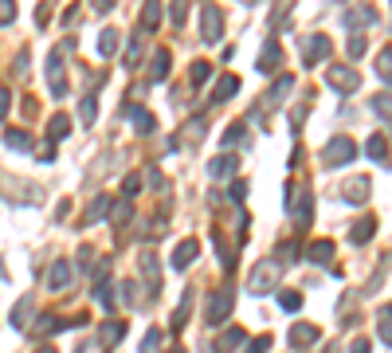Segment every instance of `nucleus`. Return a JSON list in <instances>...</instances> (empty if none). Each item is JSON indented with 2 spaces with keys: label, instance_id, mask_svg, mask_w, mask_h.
Listing matches in <instances>:
<instances>
[{
  "label": "nucleus",
  "instance_id": "11",
  "mask_svg": "<svg viewBox=\"0 0 392 353\" xmlns=\"http://www.w3.org/2000/svg\"><path fill=\"white\" fill-rule=\"evenodd\" d=\"M67 283H71V263H67V259H55V263H51V275H48V287L51 291H63Z\"/></svg>",
  "mask_w": 392,
  "mask_h": 353
},
{
  "label": "nucleus",
  "instance_id": "48",
  "mask_svg": "<svg viewBox=\"0 0 392 353\" xmlns=\"http://www.w3.org/2000/svg\"><path fill=\"white\" fill-rule=\"evenodd\" d=\"M349 353H369V341H365V338H357L353 345H349Z\"/></svg>",
  "mask_w": 392,
  "mask_h": 353
},
{
  "label": "nucleus",
  "instance_id": "36",
  "mask_svg": "<svg viewBox=\"0 0 392 353\" xmlns=\"http://www.w3.org/2000/svg\"><path fill=\"white\" fill-rule=\"evenodd\" d=\"M165 341H161V330H149L146 334V341H141V353H157Z\"/></svg>",
  "mask_w": 392,
  "mask_h": 353
},
{
  "label": "nucleus",
  "instance_id": "35",
  "mask_svg": "<svg viewBox=\"0 0 392 353\" xmlns=\"http://www.w3.org/2000/svg\"><path fill=\"white\" fill-rule=\"evenodd\" d=\"M204 130H208V126H204V118H193V126L184 130V142H188V146H196V142H200V134H204Z\"/></svg>",
  "mask_w": 392,
  "mask_h": 353
},
{
  "label": "nucleus",
  "instance_id": "14",
  "mask_svg": "<svg viewBox=\"0 0 392 353\" xmlns=\"http://www.w3.org/2000/svg\"><path fill=\"white\" fill-rule=\"evenodd\" d=\"M122 338H126V322H106V326H102V334H98V341H102L106 350H114Z\"/></svg>",
  "mask_w": 392,
  "mask_h": 353
},
{
  "label": "nucleus",
  "instance_id": "52",
  "mask_svg": "<svg viewBox=\"0 0 392 353\" xmlns=\"http://www.w3.org/2000/svg\"><path fill=\"white\" fill-rule=\"evenodd\" d=\"M322 353H337V350H333V345H330V350H322Z\"/></svg>",
  "mask_w": 392,
  "mask_h": 353
},
{
  "label": "nucleus",
  "instance_id": "13",
  "mask_svg": "<svg viewBox=\"0 0 392 353\" xmlns=\"http://www.w3.org/2000/svg\"><path fill=\"white\" fill-rule=\"evenodd\" d=\"M271 287H275V263H259L255 279H251V291L263 294V291H271Z\"/></svg>",
  "mask_w": 392,
  "mask_h": 353
},
{
  "label": "nucleus",
  "instance_id": "29",
  "mask_svg": "<svg viewBox=\"0 0 392 353\" xmlns=\"http://www.w3.org/2000/svg\"><path fill=\"white\" fill-rule=\"evenodd\" d=\"M48 130H51V142H63V137L71 134V118H63V114H55Z\"/></svg>",
  "mask_w": 392,
  "mask_h": 353
},
{
  "label": "nucleus",
  "instance_id": "1",
  "mask_svg": "<svg viewBox=\"0 0 392 353\" xmlns=\"http://www.w3.org/2000/svg\"><path fill=\"white\" fill-rule=\"evenodd\" d=\"M326 83H330L337 95H353V90H361V75H357L353 67H345V63H330Z\"/></svg>",
  "mask_w": 392,
  "mask_h": 353
},
{
  "label": "nucleus",
  "instance_id": "15",
  "mask_svg": "<svg viewBox=\"0 0 392 353\" xmlns=\"http://www.w3.org/2000/svg\"><path fill=\"white\" fill-rule=\"evenodd\" d=\"M4 146L16 149V153H32V134H28V130H8V134H4Z\"/></svg>",
  "mask_w": 392,
  "mask_h": 353
},
{
  "label": "nucleus",
  "instance_id": "30",
  "mask_svg": "<svg viewBox=\"0 0 392 353\" xmlns=\"http://www.w3.org/2000/svg\"><path fill=\"white\" fill-rule=\"evenodd\" d=\"M279 306L286 310V314H294V310H302V294L298 291H279Z\"/></svg>",
  "mask_w": 392,
  "mask_h": 353
},
{
  "label": "nucleus",
  "instance_id": "26",
  "mask_svg": "<svg viewBox=\"0 0 392 353\" xmlns=\"http://www.w3.org/2000/svg\"><path fill=\"white\" fill-rule=\"evenodd\" d=\"M106 208H110V196H95V204L86 208V216H83V224H98V220L106 216Z\"/></svg>",
  "mask_w": 392,
  "mask_h": 353
},
{
  "label": "nucleus",
  "instance_id": "51",
  "mask_svg": "<svg viewBox=\"0 0 392 353\" xmlns=\"http://www.w3.org/2000/svg\"><path fill=\"white\" fill-rule=\"evenodd\" d=\"M169 353H184V350H181V345H173V350H169Z\"/></svg>",
  "mask_w": 392,
  "mask_h": 353
},
{
  "label": "nucleus",
  "instance_id": "38",
  "mask_svg": "<svg viewBox=\"0 0 392 353\" xmlns=\"http://www.w3.org/2000/svg\"><path fill=\"white\" fill-rule=\"evenodd\" d=\"M193 83H208V75H212V67H208V59H200V63H193Z\"/></svg>",
  "mask_w": 392,
  "mask_h": 353
},
{
  "label": "nucleus",
  "instance_id": "49",
  "mask_svg": "<svg viewBox=\"0 0 392 353\" xmlns=\"http://www.w3.org/2000/svg\"><path fill=\"white\" fill-rule=\"evenodd\" d=\"M114 220H118V224H126V220H130V204H118V216H114Z\"/></svg>",
  "mask_w": 392,
  "mask_h": 353
},
{
  "label": "nucleus",
  "instance_id": "19",
  "mask_svg": "<svg viewBox=\"0 0 392 353\" xmlns=\"http://www.w3.org/2000/svg\"><path fill=\"white\" fill-rule=\"evenodd\" d=\"M161 24V0H146V8H141V32H153Z\"/></svg>",
  "mask_w": 392,
  "mask_h": 353
},
{
  "label": "nucleus",
  "instance_id": "7",
  "mask_svg": "<svg viewBox=\"0 0 392 353\" xmlns=\"http://www.w3.org/2000/svg\"><path fill=\"white\" fill-rule=\"evenodd\" d=\"M330 51H333V44L326 36H310L306 39V63H310V67L322 63V59H330Z\"/></svg>",
  "mask_w": 392,
  "mask_h": 353
},
{
  "label": "nucleus",
  "instance_id": "22",
  "mask_svg": "<svg viewBox=\"0 0 392 353\" xmlns=\"http://www.w3.org/2000/svg\"><path fill=\"white\" fill-rule=\"evenodd\" d=\"M291 86H294V75H282L279 83L271 86V95H267V106H279L282 98L291 95Z\"/></svg>",
  "mask_w": 392,
  "mask_h": 353
},
{
  "label": "nucleus",
  "instance_id": "41",
  "mask_svg": "<svg viewBox=\"0 0 392 353\" xmlns=\"http://www.w3.org/2000/svg\"><path fill=\"white\" fill-rule=\"evenodd\" d=\"M137 189H141V173H130V177H126V184H122V193L126 196H137Z\"/></svg>",
  "mask_w": 392,
  "mask_h": 353
},
{
  "label": "nucleus",
  "instance_id": "34",
  "mask_svg": "<svg viewBox=\"0 0 392 353\" xmlns=\"http://www.w3.org/2000/svg\"><path fill=\"white\" fill-rule=\"evenodd\" d=\"M377 75L392 86V48H389V51H380V59H377Z\"/></svg>",
  "mask_w": 392,
  "mask_h": 353
},
{
  "label": "nucleus",
  "instance_id": "39",
  "mask_svg": "<svg viewBox=\"0 0 392 353\" xmlns=\"http://www.w3.org/2000/svg\"><path fill=\"white\" fill-rule=\"evenodd\" d=\"M16 20V0H0V24H12Z\"/></svg>",
  "mask_w": 392,
  "mask_h": 353
},
{
  "label": "nucleus",
  "instance_id": "47",
  "mask_svg": "<svg viewBox=\"0 0 392 353\" xmlns=\"http://www.w3.org/2000/svg\"><path fill=\"white\" fill-rule=\"evenodd\" d=\"M36 158H39V161H51V158H55V146H51V142H48V146H43V149H39V153H36Z\"/></svg>",
  "mask_w": 392,
  "mask_h": 353
},
{
  "label": "nucleus",
  "instance_id": "16",
  "mask_svg": "<svg viewBox=\"0 0 392 353\" xmlns=\"http://www.w3.org/2000/svg\"><path fill=\"white\" fill-rule=\"evenodd\" d=\"M32 306H36V298H32V294H24V298L16 303V310H12V326L16 330H24L28 322H32Z\"/></svg>",
  "mask_w": 392,
  "mask_h": 353
},
{
  "label": "nucleus",
  "instance_id": "46",
  "mask_svg": "<svg viewBox=\"0 0 392 353\" xmlns=\"http://www.w3.org/2000/svg\"><path fill=\"white\" fill-rule=\"evenodd\" d=\"M90 8H95V12H106V8H114V0H90Z\"/></svg>",
  "mask_w": 392,
  "mask_h": 353
},
{
  "label": "nucleus",
  "instance_id": "45",
  "mask_svg": "<svg viewBox=\"0 0 392 353\" xmlns=\"http://www.w3.org/2000/svg\"><path fill=\"white\" fill-rule=\"evenodd\" d=\"M244 196H247V184L235 181V184H232V200H244Z\"/></svg>",
  "mask_w": 392,
  "mask_h": 353
},
{
  "label": "nucleus",
  "instance_id": "3",
  "mask_svg": "<svg viewBox=\"0 0 392 353\" xmlns=\"http://www.w3.org/2000/svg\"><path fill=\"white\" fill-rule=\"evenodd\" d=\"M232 303H235V291L232 287H220V291L208 298V314H204V322H208V326H220L224 318L232 314Z\"/></svg>",
  "mask_w": 392,
  "mask_h": 353
},
{
  "label": "nucleus",
  "instance_id": "33",
  "mask_svg": "<svg viewBox=\"0 0 392 353\" xmlns=\"http://www.w3.org/2000/svg\"><path fill=\"white\" fill-rule=\"evenodd\" d=\"M114 48H118V32H114V28H106V32H102V39H98V51H102V55L110 59Z\"/></svg>",
  "mask_w": 392,
  "mask_h": 353
},
{
  "label": "nucleus",
  "instance_id": "20",
  "mask_svg": "<svg viewBox=\"0 0 392 353\" xmlns=\"http://www.w3.org/2000/svg\"><path fill=\"white\" fill-rule=\"evenodd\" d=\"M373 231H377V220H373V216H365L361 224H353L349 240H353V244H369V240H373Z\"/></svg>",
  "mask_w": 392,
  "mask_h": 353
},
{
  "label": "nucleus",
  "instance_id": "5",
  "mask_svg": "<svg viewBox=\"0 0 392 353\" xmlns=\"http://www.w3.org/2000/svg\"><path fill=\"white\" fill-rule=\"evenodd\" d=\"M200 32H204V44H220L224 39V16L216 4H204V12H200Z\"/></svg>",
  "mask_w": 392,
  "mask_h": 353
},
{
  "label": "nucleus",
  "instance_id": "25",
  "mask_svg": "<svg viewBox=\"0 0 392 353\" xmlns=\"http://www.w3.org/2000/svg\"><path fill=\"white\" fill-rule=\"evenodd\" d=\"M244 341H247V330H244V326H232V330H224L220 350L228 353V350H235V345H244Z\"/></svg>",
  "mask_w": 392,
  "mask_h": 353
},
{
  "label": "nucleus",
  "instance_id": "23",
  "mask_svg": "<svg viewBox=\"0 0 392 353\" xmlns=\"http://www.w3.org/2000/svg\"><path fill=\"white\" fill-rule=\"evenodd\" d=\"M235 90H239V79H235V75H224L220 83H216V90H212V98H216V102H228Z\"/></svg>",
  "mask_w": 392,
  "mask_h": 353
},
{
  "label": "nucleus",
  "instance_id": "28",
  "mask_svg": "<svg viewBox=\"0 0 392 353\" xmlns=\"http://www.w3.org/2000/svg\"><path fill=\"white\" fill-rule=\"evenodd\" d=\"M130 118H134L137 134H153V114L149 110H130Z\"/></svg>",
  "mask_w": 392,
  "mask_h": 353
},
{
  "label": "nucleus",
  "instance_id": "21",
  "mask_svg": "<svg viewBox=\"0 0 392 353\" xmlns=\"http://www.w3.org/2000/svg\"><path fill=\"white\" fill-rule=\"evenodd\" d=\"M279 63H282L279 44H267V48H263V59H259V71H263V75H267V71H279Z\"/></svg>",
  "mask_w": 392,
  "mask_h": 353
},
{
  "label": "nucleus",
  "instance_id": "6",
  "mask_svg": "<svg viewBox=\"0 0 392 353\" xmlns=\"http://www.w3.org/2000/svg\"><path fill=\"white\" fill-rule=\"evenodd\" d=\"M369 193H373V181H369V177H353V181H345V189H342V196L349 200V204L369 200Z\"/></svg>",
  "mask_w": 392,
  "mask_h": 353
},
{
  "label": "nucleus",
  "instance_id": "40",
  "mask_svg": "<svg viewBox=\"0 0 392 353\" xmlns=\"http://www.w3.org/2000/svg\"><path fill=\"white\" fill-rule=\"evenodd\" d=\"M267 350H271V334H263V338H251V345L244 353H267Z\"/></svg>",
  "mask_w": 392,
  "mask_h": 353
},
{
  "label": "nucleus",
  "instance_id": "18",
  "mask_svg": "<svg viewBox=\"0 0 392 353\" xmlns=\"http://www.w3.org/2000/svg\"><path fill=\"white\" fill-rule=\"evenodd\" d=\"M141 271H146V283H149V291L157 294L161 279H157V256H153V251H141Z\"/></svg>",
  "mask_w": 392,
  "mask_h": 353
},
{
  "label": "nucleus",
  "instance_id": "4",
  "mask_svg": "<svg viewBox=\"0 0 392 353\" xmlns=\"http://www.w3.org/2000/svg\"><path fill=\"white\" fill-rule=\"evenodd\" d=\"M48 83H51V98H67V71H63V51L48 55Z\"/></svg>",
  "mask_w": 392,
  "mask_h": 353
},
{
  "label": "nucleus",
  "instance_id": "12",
  "mask_svg": "<svg viewBox=\"0 0 392 353\" xmlns=\"http://www.w3.org/2000/svg\"><path fill=\"white\" fill-rule=\"evenodd\" d=\"M306 259L310 263H318V267H326V263L333 259V244L330 240H314V244L306 247Z\"/></svg>",
  "mask_w": 392,
  "mask_h": 353
},
{
  "label": "nucleus",
  "instance_id": "10",
  "mask_svg": "<svg viewBox=\"0 0 392 353\" xmlns=\"http://www.w3.org/2000/svg\"><path fill=\"white\" fill-rule=\"evenodd\" d=\"M196 256H200V244H196V240H184V244L173 251V271H184Z\"/></svg>",
  "mask_w": 392,
  "mask_h": 353
},
{
  "label": "nucleus",
  "instance_id": "37",
  "mask_svg": "<svg viewBox=\"0 0 392 353\" xmlns=\"http://www.w3.org/2000/svg\"><path fill=\"white\" fill-rule=\"evenodd\" d=\"M373 110H377L380 118H389V122H392V98L389 95H377V98H373Z\"/></svg>",
  "mask_w": 392,
  "mask_h": 353
},
{
  "label": "nucleus",
  "instance_id": "50",
  "mask_svg": "<svg viewBox=\"0 0 392 353\" xmlns=\"http://www.w3.org/2000/svg\"><path fill=\"white\" fill-rule=\"evenodd\" d=\"M36 353H55V345H39V350Z\"/></svg>",
  "mask_w": 392,
  "mask_h": 353
},
{
  "label": "nucleus",
  "instance_id": "31",
  "mask_svg": "<svg viewBox=\"0 0 392 353\" xmlns=\"http://www.w3.org/2000/svg\"><path fill=\"white\" fill-rule=\"evenodd\" d=\"M149 75H153L157 83L169 75V51H157V55H153V67H149Z\"/></svg>",
  "mask_w": 392,
  "mask_h": 353
},
{
  "label": "nucleus",
  "instance_id": "2",
  "mask_svg": "<svg viewBox=\"0 0 392 353\" xmlns=\"http://www.w3.org/2000/svg\"><path fill=\"white\" fill-rule=\"evenodd\" d=\"M322 158H326V165H330V169H337V165H349V161L357 158L353 137H330V142H326V153H322Z\"/></svg>",
  "mask_w": 392,
  "mask_h": 353
},
{
  "label": "nucleus",
  "instance_id": "24",
  "mask_svg": "<svg viewBox=\"0 0 392 353\" xmlns=\"http://www.w3.org/2000/svg\"><path fill=\"white\" fill-rule=\"evenodd\" d=\"M365 153L373 161H384V158H389V142H384V134H373V137H369V142H365Z\"/></svg>",
  "mask_w": 392,
  "mask_h": 353
},
{
  "label": "nucleus",
  "instance_id": "32",
  "mask_svg": "<svg viewBox=\"0 0 392 353\" xmlns=\"http://www.w3.org/2000/svg\"><path fill=\"white\" fill-rule=\"evenodd\" d=\"M63 326H67L63 318H51V314H39L36 318V330H39V334H55V330H63Z\"/></svg>",
  "mask_w": 392,
  "mask_h": 353
},
{
  "label": "nucleus",
  "instance_id": "17",
  "mask_svg": "<svg viewBox=\"0 0 392 353\" xmlns=\"http://www.w3.org/2000/svg\"><path fill=\"white\" fill-rule=\"evenodd\" d=\"M95 118H98V95H95V90H86V95H83V102H79V122H83V126H90Z\"/></svg>",
  "mask_w": 392,
  "mask_h": 353
},
{
  "label": "nucleus",
  "instance_id": "8",
  "mask_svg": "<svg viewBox=\"0 0 392 353\" xmlns=\"http://www.w3.org/2000/svg\"><path fill=\"white\" fill-rule=\"evenodd\" d=\"M318 341V326H310V322H298V326L291 330V345L294 350H310Z\"/></svg>",
  "mask_w": 392,
  "mask_h": 353
},
{
  "label": "nucleus",
  "instance_id": "43",
  "mask_svg": "<svg viewBox=\"0 0 392 353\" xmlns=\"http://www.w3.org/2000/svg\"><path fill=\"white\" fill-rule=\"evenodd\" d=\"M244 142V126H232L228 134H224V146H239Z\"/></svg>",
  "mask_w": 392,
  "mask_h": 353
},
{
  "label": "nucleus",
  "instance_id": "44",
  "mask_svg": "<svg viewBox=\"0 0 392 353\" xmlns=\"http://www.w3.org/2000/svg\"><path fill=\"white\" fill-rule=\"evenodd\" d=\"M8 102H12V90H8V86H0V118L8 114Z\"/></svg>",
  "mask_w": 392,
  "mask_h": 353
},
{
  "label": "nucleus",
  "instance_id": "9",
  "mask_svg": "<svg viewBox=\"0 0 392 353\" xmlns=\"http://www.w3.org/2000/svg\"><path fill=\"white\" fill-rule=\"evenodd\" d=\"M235 169H239V158H235V153H224V158L208 161V177H216V181H224V177H232Z\"/></svg>",
  "mask_w": 392,
  "mask_h": 353
},
{
  "label": "nucleus",
  "instance_id": "27",
  "mask_svg": "<svg viewBox=\"0 0 392 353\" xmlns=\"http://www.w3.org/2000/svg\"><path fill=\"white\" fill-rule=\"evenodd\" d=\"M298 231H306L310 228V220H314V200H310V193H302V208H298Z\"/></svg>",
  "mask_w": 392,
  "mask_h": 353
},
{
  "label": "nucleus",
  "instance_id": "42",
  "mask_svg": "<svg viewBox=\"0 0 392 353\" xmlns=\"http://www.w3.org/2000/svg\"><path fill=\"white\" fill-rule=\"evenodd\" d=\"M380 338H384V345H392V314L389 310L380 314Z\"/></svg>",
  "mask_w": 392,
  "mask_h": 353
}]
</instances>
